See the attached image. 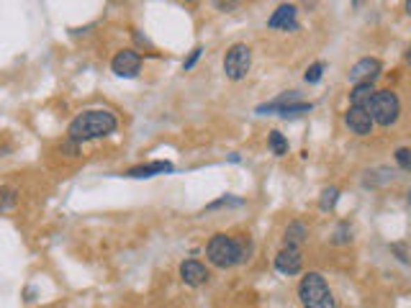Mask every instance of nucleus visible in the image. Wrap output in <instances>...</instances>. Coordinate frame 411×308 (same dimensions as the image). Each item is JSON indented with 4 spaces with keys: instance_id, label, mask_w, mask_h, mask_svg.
Here are the masks:
<instances>
[{
    "instance_id": "11",
    "label": "nucleus",
    "mask_w": 411,
    "mask_h": 308,
    "mask_svg": "<svg viewBox=\"0 0 411 308\" xmlns=\"http://www.w3.org/2000/svg\"><path fill=\"white\" fill-rule=\"evenodd\" d=\"M180 277H183L185 285H191V288H198L209 280V270L206 265H201L198 259H185L183 265H180Z\"/></svg>"
},
{
    "instance_id": "25",
    "label": "nucleus",
    "mask_w": 411,
    "mask_h": 308,
    "mask_svg": "<svg viewBox=\"0 0 411 308\" xmlns=\"http://www.w3.org/2000/svg\"><path fill=\"white\" fill-rule=\"evenodd\" d=\"M403 8H406V16L411 18V0H406V6H403Z\"/></svg>"
},
{
    "instance_id": "23",
    "label": "nucleus",
    "mask_w": 411,
    "mask_h": 308,
    "mask_svg": "<svg viewBox=\"0 0 411 308\" xmlns=\"http://www.w3.org/2000/svg\"><path fill=\"white\" fill-rule=\"evenodd\" d=\"M201 47H195V49L193 51H191V57H188V59H185V62H183V67H185V70H191V67H193L195 65V62H198V57H201Z\"/></svg>"
},
{
    "instance_id": "21",
    "label": "nucleus",
    "mask_w": 411,
    "mask_h": 308,
    "mask_svg": "<svg viewBox=\"0 0 411 308\" xmlns=\"http://www.w3.org/2000/svg\"><path fill=\"white\" fill-rule=\"evenodd\" d=\"M347 234H350V224H339V229H337V236H335V244L350 242L353 236H347Z\"/></svg>"
},
{
    "instance_id": "24",
    "label": "nucleus",
    "mask_w": 411,
    "mask_h": 308,
    "mask_svg": "<svg viewBox=\"0 0 411 308\" xmlns=\"http://www.w3.org/2000/svg\"><path fill=\"white\" fill-rule=\"evenodd\" d=\"M232 3H236V0H216V6H221V8H232Z\"/></svg>"
},
{
    "instance_id": "12",
    "label": "nucleus",
    "mask_w": 411,
    "mask_h": 308,
    "mask_svg": "<svg viewBox=\"0 0 411 308\" xmlns=\"http://www.w3.org/2000/svg\"><path fill=\"white\" fill-rule=\"evenodd\" d=\"M376 95V85L373 83H355L353 90H350V106H357V108H368L370 100Z\"/></svg>"
},
{
    "instance_id": "13",
    "label": "nucleus",
    "mask_w": 411,
    "mask_h": 308,
    "mask_svg": "<svg viewBox=\"0 0 411 308\" xmlns=\"http://www.w3.org/2000/svg\"><path fill=\"white\" fill-rule=\"evenodd\" d=\"M175 167L172 162H150V165H139L131 167L126 175L129 177H154V175H165V172H172Z\"/></svg>"
},
{
    "instance_id": "16",
    "label": "nucleus",
    "mask_w": 411,
    "mask_h": 308,
    "mask_svg": "<svg viewBox=\"0 0 411 308\" xmlns=\"http://www.w3.org/2000/svg\"><path fill=\"white\" fill-rule=\"evenodd\" d=\"M268 144H270V149H273L275 157H286L288 154V139L280 131H270Z\"/></svg>"
},
{
    "instance_id": "10",
    "label": "nucleus",
    "mask_w": 411,
    "mask_h": 308,
    "mask_svg": "<svg viewBox=\"0 0 411 308\" xmlns=\"http://www.w3.org/2000/svg\"><path fill=\"white\" fill-rule=\"evenodd\" d=\"M378 75H380V62L376 57H362L350 70V83H376Z\"/></svg>"
},
{
    "instance_id": "17",
    "label": "nucleus",
    "mask_w": 411,
    "mask_h": 308,
    "mask_svg": "<svg viewBox=\"0 0 411 308\" xmlns=\"http://www.w3.org/2000/svg\"><path fill=\"white\" fill-rule=\"evenodd\" d=\"M16 203H18V193L13 188H0V213L16 209Z\"/></svg>"
},
{
    "instance_id": "1",
    "label": "nucleus",
    "mask_w": 411,
    "mask_h": 308,
    "mask_svg": "<svg viewBox=\"0 0 411 308\" xmlns=\"http://www.w3.org/2000/svg\"><path fill=\"white\" fill-rule=\"evenodd\" d=\"M116 126H118V121L111 111L92 108V111H83V113L70 124L67 136L77 144L92 142V139H103V136L113 133L116 131Z\"/></svg>"
},
{
    "instance_id": "18",
    "label": "nucleus",
    "mask_w": 411,
    "mask_h": 308,
    "mask_svg": "<svg viewBox=\"0 0 411 308\" xmlns=\"http://www.w3.org/2000/svg\"><path fill=\"white\" fill-rule=\"evenodd\" d=\"M337 198H339V191H337V188H327V191L321 193V200H319L321 211H332V209H335Z\"/></svg>"
},
{
    "instance_id": "9",
    "label": "nucleus",
    "mask_w": 411,
    "mask_h": 308,
    "mask_svg": "<svg viewBox=\"0 0 411 308\" xmlns=\"http://www.w3.org/2000/svg\"><path fill=\"white\" fill-rule=\"evenodd\" d=\"M298 8L296 6H277V10L268 18V29H283V31H298Z\"/></svg>"
},
{
    "instance_id": "29",
    "label": "nucleus",
    "mask_w": 411,
    "mask_h": 308,
    "mask_svg": "<svg viewBox=\"0 0 411 308\" xmlns=\"http://www.w3.org/2000/svg\"><path fill=\"white\" fill-rule=\"evenodd\" d=\"M409 198H411V193H409Z\"/></svg>"
},
{
    "instance_id": "20",
    "label": "nucleus",
    "mask_w": 411,
    "mask_h": 308,
    "mask_svg": "<svg viewBox=\"0 0 411 308\" xmlns=\"http://www.w3.org/2000/svg\"><path fill=\"white\" fill-rule=\"evenodd\" d=\"M321 72H324V62H314V65L306 70V75L303 77H306V83L314 85V83H319L321 80Z\"/></svg>"
},
{
    "instance_id": "2",
    "label": "nucleus",
    "mask_w": 411,
    "mask_h": 308,
    "mask_svg": "<svg viewBox=\"0 0 411 308\" xmlns=\"http://www.w3.org/2000/svg\"><path fill=\"white\" fill-rule=\"evenodd\" d=\"M247 254H250V244L244 242V239H234L229 234H213L211 242L206 244V257H209V262L213 267H221V270L244 262Z\"/></svg>"
},
{
    "instance_id": "4",
    "label": "nucleus",
    "mask_w": 411,
    "mask_h": 308,
    "mask_svg": "<svg viewBox=\"0 0 411 308\" xmlns=\"http://www.w3.org/2000/svg\"><path fill=\"white\" fill-rule=\"evenodd\" d=\"M368 111L373 116V124L394 126L398 121V113H401V100L394 90H376Z\"/></svg>"
},
{
    "instance_id": "5",
    "label": "nucleus",
    "mask_w": 411,
    "mask_h": 308,
    "mask_svg": "<svg viewBox=\"0 0 411 308\" xmlns=\"http://www.w3.org/2000/svg\"><path fill=\"white\" fill-rule=\"evenodd\" d=\"M252 67V49L247 44H232L224 57V72L229 80H244Z\"/></svg>"
},
{
    "instance_id": "3",
    "label": "nucleus",
    "mask_w": 411,
    "mask_h": 308,
    "mask_svg": "<svg viewBox=\"0 0 411 308\" xmlns=\"http://www.w3.org/2000/svg\"><path fill=\"white\" fill-rule=\"evenodd\" d=\"M298 298L303 308H337V300L329 291L327 280L319 273H306L298 283Z\"/></svg>"
},
{
    "instance_id": "27",
    "label": "nucleus",
    "mask_w": 411,
    "mask_h": 308,
    "mask_svg": "<svg viewBox=\"0 0 411 308\" xmlns=\"http://www.w3.org/2000/svg\"><path fill=\"white\" fill-rule=\"evenodd\" d=\"M355 6H360V0H355Z\"/></svg>"
},
{
    "instance_id": "19",
    "label": "nucleus",
    "mask_w": 411,
    "mask_h": 308,
    "mask_svg": "<svg viewBox=\"0 0 411 308\" xmlns=\"http://www.w3.org/2000/svg\"><path fill=\"white\" fill-rule=\"evenodd\" d=\"M396 162H398V167H401L403 172H411V149L409 147L396 149Z\"/></svg>"
},
{
    "instance_id": "26",
    "label": "nucleus",
    "mask_w": 411,
    "mask_h": 308,
    "mask_svg": "<svg viewBox=\"0 0 411 308\" xmlns=\"http://www.w3.org/2000/svg\"><path fill=\"white\" fill-rule=\"evenodd\" d=\"M406 62L411 65V47H409V51H406Z\"/></svg>"
},
{
    "instance_id": "22",
    "label": "nucleus",
    "mask_w": 411,
    "mask_h": 308,
    "mask_svg": "<svg viewBox=\"0 0 411 308\" xmlns=\"http://www.w3.org/2000/svg\"><path fill=\"white\" fill-rule=\"evenodd\" d=\"M221 206H242V200L239 198H221V200H216V203H211L209 206V211H213V209H221Z\"/></svg>"
},
{
    "instance_id": "28",
    "label": "nucleus",
    "mask_w": 411,
    "mask_h": 308,
    "mask_svg": "<svg viewBox=\"0 0 411 308\" xmlns=\"http://www.w3.org/2000/svg\"><path fill=\"white\" fill-rule=\"evenodd\" d=\"M185 3H191V0H185Z\"/></svg>"
},
{
    "instance_id": "6",
    "label": "nucleus",
    "mask_w": 411,
    "mask_h": 308,
    "mask_svg": "<svg viewBox=\"0 0 411 308\" xmlns=\"http://www.w3.org/2000/svg\"><path fill=\"white\" fill-rule=\"evenodd\" d=\"M111 70L118 77H136L139 70H142V54L134 49H121L111 62Z\"/></svg>"
},
{
    "instance_id": "14",
    "label": "nucleus",
    "mask_w": 411,
    "mask_h": 308,
    "mask_svg": "<svg viewBox=\"0 0 411 308\" xmlns=\"http://www.w3.org/2000/svg\"><path fill=\"white\" fill-rule=\"evenodd\" d=\"M306 226L301 224V221H293V224H288L286 229V244L288 247H301V242L306 239Z\"/></svg>"
},
{
    "instance_id": "7",
    "label": "nucleus",
    "mask_w": 411,
    "mask_h": 308,
    "mask_svg": "<svg viewBox=\"0 0 411 308\" xmlns=\"http://www.w3.org/2000/svg\"><path fill=\"white\" fill-rule=\"evenodd\" d=\"M303 267V254H301V247H283V250L277 252L275 257V270L277 273H283V275H298Z\"/></svg>"
},
{
    "instance_id": "8",
    "label": "nucleus",
    "mask_w": 411,
    "mask_h": 308,
    "mask_svg": "<svg viewBox=\"0 0 411 308\" xmlns=\"http://www.w3.org/2000/svg\"><path fill=\"white\" fill-rule=\"evenodd\" d=\"M344 124L353 133L357 136H368L373 131V116H370L368 108H357V106H350V111L344 113Z\"/></svg>"
},
{
    "instance_id": "15",
    "label": "nucleus",
    "mask_w": 411,
    "mask_h": 308,
    "mask_svg": "<svg viewBox=\"0 0 411 308\" xmlns=\"http://www.w3.org/2000/svg\"><path fill=\"white\" fill-rule=\"evenodd\" d=\"M311 108H314L311 103H301V100H293V103H288V106H283V108L277 111V116L296 118V116H303V113H309Z\"/></svg>"
}]
</instances>
